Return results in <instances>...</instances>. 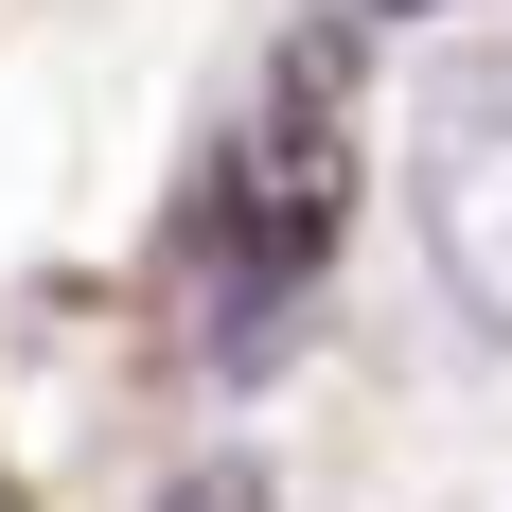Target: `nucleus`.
Wrapping results in <instances>:
<instances>
[{"mask_svg": "<svg viewBox=\"0 0 512 512\" xmlns=\"http://www.w3.org/2000/svg\"><path fill=\"white\" fill-rule=\"evenodd\" d=\"M371 18H442V0H371Z\"/></svg>", "mask_w": 512, "mask_h": 512, "instance_id": "nucleus-3", "label": "nucleus"}, {"mask_svg": "<svg viewBox=\"0 0 512 512\" xmlns=\"http://www.w3.org/2000/svg\"><path fill=\"white\" fill-rule=\"evenodd\" d=\"M424 265H442V301L512 354V89H477V106L424 124Z\"/></svg>", "mask_w": 512, "mask_h": 512, "instance_id": "nucleus-1", "label": "nucleus"}, {"mask_svg": "<svg viewBox=\"0 0 512 512\" xmlns=\"http://www.w3.org/2000/svg\"><path fill=\"white\" fill-rule=\"evenodd\" d=\"M159 512H265V477H248V460H195V477H177Z\"/></svg>", "mask_w": 512, "mask_h": 512, "instance_id": "nucleus-2", "label": "nucleus"}]
</instances>
